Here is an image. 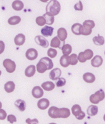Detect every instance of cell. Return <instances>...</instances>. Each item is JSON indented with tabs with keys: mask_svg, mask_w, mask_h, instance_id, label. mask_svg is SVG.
I'll use <instances>...</instances> for the list:
<instances>
[{
	"mask_svg": "<svg viewBox=\"0 0 105 124\" xmlns=\"http://www.w3.org/2000/svg\"><path fill=\"white\" fill-rule=\"evenodd\" d=\"M105 97V92L100 89L97 91L95 94H93L90 97V101L93 104H97L99 102L102 101Z\"/></svg>",
	"mask_w": 105,
	"mask_h": 124,
	"instance_id": "cell-3",
	"label": "cell"
},
{
	"mask_svg": "<svg viewBox=\"0 0 105 124\" xmlns=\"http://www.w3.org/2000/svg\"><path fill=\"white\" fill-rule=\"evenodd\" d=\"M57 50L53 48H49L48 50V52H47V54H48V56L51 58H55V57L57 56Z\"/></svg>",
	"mask_w": 105,
	"mask_h": 124,
	"instance_id": "cell-35",
	"label": "cell"
},
{
	"mask_svg": "<svg viewBox=\"0 0 105 124\" xmlns=\"http://www.w3.org/2000/svg\"><path fill=\"white\" fill-rule=\"evenodd\" d=\"M72 114L75 116V117H77L78 115L80 114V113L82 112V108L78 104H75L72 106Z\"/></svg>",
	"mask_w": 105,
	"mask_h": 124,
	"instance_id": "cell-28",
	"label": "cell"
},
{
	"mask_svg": "<svg viewBox=\"0 0 105 124\" xmlns=\"http://www.w3.org/2000/svg\"><path fill=\"white\" fill-rule=\"evenodd\" d=\"M71 31L73 34H75V35H82L83 32H84L83 25L79 24V23H76V24H73L71 27Z\"/></svg>",
	"mask_w": 105,
	"mask_h": 124,
	"instance_id": "cell-7",
	"label": "cell"
},
{
	"mask_svg": "<svg viewBox=\"0 0 105 124\" xmlns=\"http://www.w3.org/2000/svg\"><path fill=\"white\" fill-rule=\"evenodd\" d=\"M24 3L20 0H15L12 3V7L15 11H21L24 8Z\"/></svg>",
	"mask_w": 105,
	"mask_h": 124,
	"instance_id": "cell-22",
	"label": "cell"
},
{
	"mask_svg": "<svg viewBox=\"0 0 105 124\" xmlns=\"http://www.w3.org/2000/svg\"><path fill=\"white\" fill-rule=\"evenodd\" d=\"M4 48H5V45L3 41L0 40V54H1L2 53L4 52Z\"/></svg>",
	"mask_w": 105,
	"mask_h": 124,
	"instance_id": "cell-42",
	"label": "cell"
},
{
	"mask_svg": "<svg viewBox=\"0 0 105 124\" xmlns=\"http://www.w3.org/2000/svg\"><path fill=\"white\" fill-rule=\"evenodd\" d=\"M83 79L87 83H92L95 81V76L91 73H85L83 75Z\"/></svg>",
	"mask_w": 105,
	"mask_h": 124,
	"instance_id": "cell-14",
	"label": "cell"
},
{
	"mask_svg": "<svg viewBox=\"0 0 105 124\" xmlns=\"http://www.w3.org/2000/svg\"><path fill=\"white\" fill-rule=\"evenodd\" d=\"M42 87L44 90L46 91H50L53 90L55 87V85L53 82L46 81L42 84Z\"/></svg>",
	"mask_w": 105,
	"mask_h": 124,
	"instance_id": "cell-21",
	"label": "cell"
},
{
	"mask_svg": "<svg viewBox=\"0 0 105 124\" xmlns=\"http://www.w3.org/2000/svg\"><path fill=\"white\" fill-rule=\"evenodd\" d=\"M61 4L57 0H51L46 7V14L51 16L57 15L60 13Z\"/></svg>",
	"mask_w": 105,
	"mask_h": 124,
	"instance_id": "cell-2",
	"label": "cell"
},
{
	"mask_svg": "<svg viewBox=\"0 0 105 124\" xmlns=\"http://www.w3.org/2000/svg\"><path fill=\"white\" fill-rule=\"evenodd\" d=\"M32 94V96L35 98L38 99V98H40V97H42V96H43L44 92L41 87H40V86H35V87L33 88Z\"/></svg>",
	"mask_w": 105,
	"mask_h": 124,
	"instance_id": "cell-12",
	"label": "cell"
},
{
	"mask_svg": "<svg viewBox=\"0 0 105 124\" xmlns=\"http://www.w3.org/2000/svg\"><path fill=\"white\" fill-rule=\"evenodd\" d=\"M59 39L58 37H55L53 39H52L51 40L50 45L53 48H60V45H61V42Z\"/></svg>",
	"mask_w": 105,
	"mask_h": 124,
	"instance_id": "cell-29",
	"label": "cell"
},
{
	"mask_svg": "<svg viewBox=\"0 0 105 124\" xmlns=\"http://www.w3.org/2000/svg\"></svg>",
	"mask_w": 105,
	"mask_h": 124,
	"instance_id": "cell-50",
	"label": "cell"
},
{
	"mask_svg": "<svg viewBox=\"0 0 105 124\" xmlns=\"http://www.w3.org/2000/svg\"><path fill=\"white\" fill-rule=\"evenodd\" d=\"M7 117V114L6 111L3 109H0V120H4Z\"/></svg>",
	"mask_w": 105,
	"mask_h": 124,
	"instance_id": "cell-39",
	"label": "cell"
},
{
	"mask_svg": "<svg viewBox=\"0 0 105 124\" xmlns=\"http://www.w3.org/2000/svg\"><path fill=\"white\" fill-rule=\"evenodd\" d=\"M74 9L76 11H82L83 10V4L82 2L78 1L74 5Z\"/></svg>",
	"mask_w": 105,
	"mask_h": 124,
	"instance_id": "cell-38",
	"label": "cell"
},
{
	"mask_svg": "<svg viewBox=\"0 0 105 124\" xmlns=\"http://www.w3.org/2000/svg\"><path fill=\"white\" fill-rule=\"evenodd\" d=\"M70 112L67 108H58L52 106L48 110V116L52 118H66L70 116Z\"/></svg>",
	"mask_w": 105,
	"mask_h": 124,
	"instance_id": "cell-1",
	"label": "cell"
},
{
	"mask_svg": "<svg viewBox=\"0 0 105 124\" xmlns=\"http://www.w3.org/2000/svg\"><path fill=\"white\" fill-rule=\"evenodd\" d=\"M95 26V24L92 20H86L83 23V27H84V32L82 35H89L92 32V29Z\"/></svg>",
	"mask_w": 105,
	"mask_h": 124,
	"instance_id": "cell-4",
	"label": "cell"
},
{
	"mask_svg": "<svg viewBox=\"0 0 105 124\" xmlns=\"http://www.w3.org/2000/svg\"><path fill=\"white\" fill-rule=\"evenodd\" d=\"M1 107H2V104H1V102H0V109L1 108Z\"/></svg>",
	"mask_w": 105,
	"mask_h": 124,
	"instance_id": "cell-45",
	"label": "cell"
},
{
	"mask_svg": "<svg viewBox=\"0 0 105 124\" xmlns=\"http://www.w3.org/2000/svg\"><path fill=\"white\" fill-rule=\"evenodd\" d=\"M84 56L85 57L87 60H91L93 57V51L90 49H87L84 52Z\"/></svg>",
	"mask_w": 105,
	"mask_h": 124,
	"instance_id": "cell-32",
	"label": "cell"
},
{
	"mask_svg": "<svg viewBox=\"0 0 105 124\" xmlns=\"http://www.w3.org/2000/svg\"><path fill=\"white\" fill-rule=\"evenodd\" d=\"M93 42L96 45H98V46H101L105 44V39L103 36H100L98 35V36L94 37L93 38Z\"/></svg>",
	"mask_w": 105,
	"mask_h": 124,
	"instance_id": "cell-25",
	"label": "cell"
},
{
	"mask_svg": "<svg viewBox=\"0 0 105 124\" xmlns=\"http://www.w3.org/2000/svg\"><path fill=\"white\" fill-rule=\"evenodd\" d=\"M40 61H41L42 62H44L46 64V66H48V70L52 69V68H53L54 65L53 63V61L50 58H48V57H43V58H41Z\"/></svg>",
	"mask_w": 105,
	"mask_h": 124,
	"instance_id": "cell-26",
	"label": "cell"
},
{
	"mask_svg": "<svg viewBox=\"0 0 105 124\" xmlns=\"http://www.w3.org/2000/svg\"><path fill=\"white\" fill-rule=\"evenodd\" d=\"M55 124V123H50V124Z\"/></svg>",
	"mask_w": 105,
	"mask_h": 124,
	"instance_id": "cell-47",
	"label": "cell"
},
{
	"mask_svg": "<svg viewBox=\"0 0 105 124\" xmlns=\"http://www.w3.org/2000/svg\"><path fill=\"white\" fill-rule=\"evenodd\" d=\"M85 112L82 111V112L80 113V114L78 115L77 117H76V118L78 119V120H82V119L85 118Z\"/></svg>",
	"mask_w": 105,
	"mask_h": 124,
	"instance_id": "cell-43",
	"label": "cell"
},
{
	"mask_svg": "<svg viewBox=\"0 0 105 124\" xmlns=\"http://www.w3.org/2000/svg\"><path fill=\"white\" fill-rule=\"evenodd\" d=\"M7 121L9 122L11 124H13L17 121V119H16V117L13 115H9L7 116Z\"/></svg>",
	"mask_w": 105,
	"mask_h": 124,
	"instance_id": "cell-40",
	"label": "cell"
},
{
	"mask_svg": "<svg viewBox=\"0 0 105 124\" xmlns=\"http://www.w3.org/2000/svg\"><path fill=\"white\" fill-rule=\"evenodd\" d=\"M36 23L39 26H43L46 24V19L43 16H39L36 18Z\"/></svg>",
	"mask_w": 105,
	"mask_h": 124,
	"instance_id": "cell-34",
	"label": "cell"
},
{
	"mask_svg": "<svg viewBox=\"0 0 105 124\" xmlns=\"http://www.w3.org/2000/svg\"><path fill=\"white\" fill-rule=\"evenodd\" d=\"M57 37L61 41H65L67 37V32L66 29L61 27L57 30Z\"/></svg>",
	"mask_w": 105,
	"mask_h": 124,
	"instance_id": "cell-15",
	"label": "cell"
},
{
	"mask_svg": "<svg viewBox=\"0 0 105 124\" xmlns=\"http://www.w3.org/2000/svg\"><path fill=\"white\" fill-rule=\"evenodd\" d=\"M1 71H0V76H1Z\"/></svg>",
	"mask_w": 105,
	"mask_h": 124,
	"instance_id": "cell-48",
	"label": "cell"
},
{
	"mask_svg": "<svg viewBox=\"0 0 105 124\" xmlns=\"http://www.w3.org/2000/svg\"><path fill=\"white\" fill-rule=\"evenodd\" d=\"M15 89V84L13 81H8L4 85V89L7 93H10L14 91Z\"/></svg>",
	"mask_w": 105,
	"mask_h": 124,
	"instance_id": "cell-24",
	"label": "cell"
},
{
	"mask_svg": "<svg viewBox=\"0 0 105 124\" xmlns=\"http://www.w3.org/2000/svg\"><path fill=\"white\" fill-rule=\"evenodd\" d=\"M53 27L48 26V25H45L41 30V33L44 37H51L53 35Z\"/></svg>",
	"mask_w": 105,
	"mask_h": 124,
	"instance_id": "cell-11",
	"label": "cell"
},
{
	"mask_svg": "<svg viewBox=\"0 0 105 124\" xmlns=\"http://www.w3.org/2000/svg\"><path fill=\"white\" fill-rule=\"evenodd\" d=\"M103 120H105V114L104 115V116H103Z\"/></svg>",
	"mask_w": 105,
	"mask_h": 124,
	"instance_id": "cell-46",
	"label": "cell"
},
{
	"mask_svg": "<svg viewBox=\"0 0 105 124\" xmlns=\"http://www.w3.org/2000/svg\"><path fill=\"white\" fill-rule=\"evenodd\" d=\"M78 61L80 62V63H85L86 62L87 60H86L85 57L84 56V52H82L79 53L78 55Z\"/></svg>",
	"mask_w": 105,
	"mask_h": 124,
	"instance_id": "cell-37",
	"label": "cell"
},
{
	"mask_svg": "<svg viewBox=\"0 0 105 124\" xmlns=\"http://www.w3.org/2000/svg\"><path fill=\"white\" fill-rule=\"evenodd\" d=\"M98 107L95 105H91L87 108V114L88 116H95L98 114Z\"/></svg>",
	"mask_w": 105,
	"mask_h": 124,
	"instance_id": "cell-20",
	"label": "cell"
},
{
	"mask_svg": "<svg viewBox=\"0 0 105 124\" xmlns=\"http://www.w3.org/2000/svg\"><path fill=\"white\" fill-rule=\"evenodd\" d=\"M66 83V81L64 78H60L56 82V86L57 87H62V86H64Z\"/></svg>",
	"mask_w": 105,
	"mask_h": 124,
	"instance_id": "cell-36",
	"label": "cell"
},
{
	"mask_svg": "<svg viewBox=\"0 0 105 124\" xmlns=\"http://www.w3.org/2000/svg\"><path fill=\"white\" fill-rule=\"evenodd\" d=\"M78 56L77 54H73L70 55V65H76L78 63Z\"/></svg>",
	"mask_w": 105,
	"mask_h": 124,
	"instance_id": "cell-33",
	"label": "cell"
},
{
	"mask_svg": "<svg viewBox=\"0 0 105 124\" xmlns=\"http://www.w3.org/2000/svg\"><path fill=\"white\" fill-rule=\"evenodd\" d=\"M35 41L38 45H40L43 48H47L49 46V42L42 35H37L35 38Z\"/></svg>",
	"mask_w": 105,
	"mask_h": 124,
	"instance_id": "cell-6",
	"label": "cell"
},
{
	"mask_svg": "<svg viewBox=\"0 0 105 124\" xmlns=\"http://www.w3.org/2000/svg\"><path fill=\"white\" fill-rule=\"evenodd\" d=\"M25 35L22 34H19L15 36L14 38V42L16 45L21 46L22 45L25 43Z\"/></svg>",
	"mask_w": 105,
	"mask_h": 124,
	"instance_id": "cell-17",
	"label": "cell"
},
{
	"mask_svg": "<svg viewBox=\"0 0 105 124\" xmlns=\"http://www.w3.org/2000/svg\"><path fill=\"white\" fill-rule=\"evenodd\" d=\"M25 56L29 60H34L38 57V52L35 48H29L25 53Z\"/></svg>",
	"mask_w": 105,
	"mask_h": 124,
	"instance_id": "cell-8",
	"label": "cell"
},
{
	"mask_svg": "<svg viewBox=\"0 0 105 124\" xmlns=\"http://www.w3.org/2000/svg\"><path fill=\"white\" fill-rule=\"evenodd\" d=\"M103 62V59L102 57L99 55H96L91 60V66L95 68H98L102 65Z\"/></svg>",
	"mask_w": 105,
	"mask_h": 124,
	"instance_id": "cell-10",
	"label": "cell"
},
{
	"mask_svg": "<svg viewBox=\"0 0 105 124\" xmlns=\"http://www.w3.org/2000/svg\"><path fill=\"white\" fill-rule=\"evenodd\" d=\"M37 106L41 110H45L49 106V101L46 98L40 99L37 103Z\"/></svg>",
	"mask_w": 105,
	"mask_h": 124,
	"instance_id": "cell-13",
	"label": "cell"
},
{
	"mask_svg": "<svg viewBox=\"0 0 105 124\" xmlns=\"http://www.w3.org/2000/svg\"><path fill=\"white\" fill-rule=\"evenodd\" d=\"M35 71H36L35 66H34V65H30L25 69V75L27 77H32L35 75Z\"/></svg>",
	"mask_w": 105,
	"mask_h": 124,
	"instance_id": "cell-18",
	"label": "cell"
},
{
	"mask_svg": "<svg viewBox=\"0 0 105 124\" xmlns=\"http://www.w3.org/2000/svg\"><path fill=\"white\" fill-rule=\"evenodd\" d=\"M3 66L6 68L7 72L9 73H12L15 71L16 68V65L15 62L10 59H5L3 61Z\"/></svg>",
	"mask_w": 105,
	"mask_h": 124,
	"instance_id": "cell-5",
	"label": "cell"
},
{
	"mask_svg": "<svg viewBox=\"0 0 105 124\" xmlns=\"http://www.w3.org/2000/svg\"><path fill=\"white\" fill-rule=\"evenodd\" d=\"M61 50L63 55H69V54H71L72 50L71 45H69V44H64L62 46Z\"/></svg>",
	"mask_w": 105,
	"mask_h": 124,
	"instance_id": "cell-27",
	"label": "cell"
},
{
	"mask_svg": "<svg viewBox=\"0 0 105 124\" xmlns=\"http://www.w3.org/2000/svg\"><path fill=\"white\" fill-rule=\"evenodd\" d=\"M36 70L40 73H43L48 70V66H46V64L44 62H42L41 61H39L37 65H36Z\"/></svg>",
	"mask_w": 105,
	"mask_h": 124,
	"instance_id": "cell-19",
	"label": "cell"
},
{
	"mask_svg": "<svg viewBox=\"0 0 105 124\" xmlns=\"http://www.w3.org/2000/svg\"><path fill=\"white\" fill-rule=\"evenodd\" d=\"M60 65L64 68H66L70 65V56L66 55H63L61 57L60 60Z\"/></svg>",
	"mask_w": 105,
	"mask_h": 124,
	"instance_id": "cell-16",
	"label": "cell"
},
{
	"mask_svg": "<svg viewBox=\"0 0 105 124\" xmlns=\"http://www.w3.org/2000/svg\"><path fill=\"white\" fill-rule=\"evenodd\" d=\"M61 73V70L59 68H56L51 71L50 73H49V78L51 80H57V79H59L60 78Z\"/></svg>",
	"mask_w": 105,
	"mask_h": 124,
	"instance_id": "cell-9",
	"label": "cell"
},
{
	"mask_svg": "<svg viewBox=\"0 0 105 124\" xmlns=\"http://www.w3.org/2000/svg\"><path fill=\"white\" fill-rule=\"evenodd\" d=\"M40 1L43 2V3H46V2H48L49 0H40Z\"/></svg>",
	"mask_w": 105,
	"mask_h": 124,
	"instance_id": "cell-44",
	"label": "cell"
},
{
	"mask_svg": "<svg viewBox=\"0 0 105 124\" xmlns=\"http://www.w3.org/2000/svg\"><path fill=\"white\" fill-rule=\"evenodd\" d=\"M15 106L21 110V112H24L26 108V103L24 101L18 99L15 102Z\"/></svg>",
	"mask_w": 105,
	"mask_h": 124,
	"instance_id": "cell-23",
	"label": "cell"
},
{
	"mask_svg": "<svg viewBox=\"0 0 105 124\" xmlns=\"http://www.w3.org/2000/svg\"></svg>",
	"mask_w": 105,
	"mask_h": 124,
	"instance_id": "cell-49",
	"label": "cell"
},
{
	"mask_svg": "<svg viewBox=\"0 0 105 124\" xmlns=\"http://www.w3.org/2000/svg\"><path fill=\"white\" fill-rule=\"evenodd\" d=\"M25 122L27 124H36L38 123V120L36 118H34L33 120L30 119V118H27Z\"/></svg>",
	"mask_w": 105,
	"mask_h": 124,
	"instance_id": "cell-41",
	"label": "cell"
},
{
	"mask_svg": "<svg viewBox=\"0 0 105 124\" xmlns=\"http://www.w3.org/2000/svg\"><path fill=\"white\" fill-rule=\"evenodd\" d=\"M46 19V24H48V25H52L53 24L54 22H55V17L54 16H51L48 15V14H45L43 16Z\"/></svg>",
	"mask_w": 105,
	"mask_h": 124,
	"instance_id": "cell-31",
	"label": "cell"
},
{
	"mask_svg": "<svg viewBox=\"0 0 105 124\" xmlns=\"http://www.w3.org/2000/svg\"><path fill=\"white\" fill-rule=\"evenodd\" d=\"M21 19L19 16H13L8 19V24L10 25H16L21 22Z\"/></svg>",
	"mask_w": 105,
	"mask_h": 124,
	"instance_id": "cell-30",
	"label": "cell"
}]
</instances>
